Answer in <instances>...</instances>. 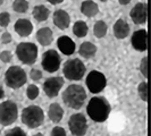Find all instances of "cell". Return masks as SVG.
<instances>
[{
    "label": "cell",
    "instance_id": "1",
    "mask_svg": "<svg viewBox=\"0 0 151 136\" xmlns=\"http://www.w3.org/2000/svg\"><path fill=\"white\" fill-rule=\"evenodd\" d=\"M86 112L91 119L97 122H102L109 117L110 105L102 97H94L89 101L86 107Z\"/></svg>",
    "mask_w": 151,
    "mask_h": 136
},
{
    "label": "cell",
    "instance_id": "2",
    "mask_svg": "<svg viewBox=\"0 0 151 136\" xmlns=\"http://www.w3.org/2000/svg\"><path fill=\"white\" fill-rule=\"evenodd\" d=\"M86 99V92L83 86L72 84L63 93V100L65 105L72 109H81Z\"/></svg>",
    "mask_w": 151,
    "mask_h": 136
},
{
    "label": "cell",
    "instance_id": "3",
    "mask_svg": "<svg viewBox=\"0 0 151 136\" xmlns=\"http://www.w3.org/2000/svg\"><path fill=\"white\" fill-rule=\"evenodd\" d=\"M22 121L29 128H37L45 121L43 110L38 106L26 107L22 112Z\"/></svg>",
    "mask_w": 151,
    "mask_h": 136
},
{
    "label": "cell",
    "instance_id": "4",
    "mask_svg": "<svg viewBox=\"0 0 151 136\" xmlns=\"http://www.w3.org/2000/svg\"><path fill=\"white\" fill-rule=\"evenodd\" d=\"M16 56L25 65H33L38 58V47L31 42H22L16 48Z\"/></svg>",
    "mask_w": 151,
    "mask_h": 136
},
{
    "label": "cell",
    "instance_id": "5",
    "mask_svg": "<svg viewBox=\"0 0 151 136\" xmlns=\"http://www.w3.org/2000/svg\"><path fill=\"white\" fill-rule=\"evenodd\" d=\"M26 73L19 66H12L5 74V82L10 89H19L26 83Z\"/></svg>",
    "mask_w": 151,
    "mask_h": 136
},
{
    "label": "cell",
    "instance_id": "6",
    "mask_svg": "<svg viewBox=\"0 0 151 136\" xmlns=\"http://www.w3.org/2000/svg\"><path fill=\"white\" fill-rule=\"evenodd\" d=\"M64 75L70 81H80L85 74V65L80 59L67 60L63 68Z\"/></svg>",
    "mask_w": 151,
    "mask_h": 136
},
{
    "label": "cell",
    "instance_id": "7",
    "mask_svg": "<svg viewBox=\"0 0 151 136\" xmlns=\"http://www.w3.org/2000/svg\"><path fill=\"white\" fill-rule=\"evenodd\" d=\"M18 116V108L15 102L7 100L0 105V124L4 126H9L15 122Z\"/></svg>",
    "mask_w": 151,
    "mask_h": 136
},
{
    "label": "cell",
    "instance_id": "8",
    "mask_svg": "<svg viewBox=\"0 0 151 136\" xmlns=\"http://www.w3.org/2000/svg\"><path fill=\"white\" fill-rule=\"evenodd\" d=\"M85 83L91 93L96 94V93H100L101 91H104V89L106 87L107 79L102 73L97 72V70H92L88 74Z\"/></svg>",
    "mask_w": 151,
    "mask_h": 136
},
{
    "label": "cell",
    "instance_id": "9",
    "mask_svg": "<svg viewBox=\"0 0 151 136\" xmlns=\"http://www.w3.org/2000/svg\"><path fill=\"white\" fill-rule=\"evenodd\" d=\"M68 127L74 136H84L88 130V121L82 113H74L70 116L68 121Z\"/></svg>",
    "mask_w": 151,
    "mask_h": 136
},
{
    "label": "cell",
    "instance_id": "10",
    "mask_svg": "<svg viewBox=\"0 0 151 136\" xmlns=\"http://www.w3.org/2000/svg\"><path fill=\"white\" fill-rule=\"evenodd\" d=\"M42 68L48 73H55L60 67V56L56 50H48L42 54Z\"/></svg>",
    "mask_w": 151,
    "mask_h": 136
},
{
    "label": "cell",
    "instance_id": "11",
    "mask_svg": "<svg viewBox=\"0 0 151 136\" xmlns=\"http://www.w3.org/2000/svg\"><path fill=\"white\" fill-rule=\"evenodd\" d=\"M64 85V78L60 76H55L48 78L43 84V91L49 98H55L60 92Z\"/></svg>",
    "mask_w": 151,
    "mask_h": 136
},
{
    "label": "cell",
    "instance_id": "12",
    "mask_svg": "<svg viewBox=\"0 0 151 136\" xmlns=\"http://www.w3.org/2000/svg\"><path fill=\"white\" fill-rule=\"evenodd\" d=\"M129 15H131L132 21L137 25L145 24L147 19H148V5L144 2L136 4L135 6L132 8Z\"/></svg>",
    "mask_w": 151,
    "mask_h": 136
},
{
    "label": "cell",
    "instance_id": "13",
    "mask_svg": "<svg viewBox=\"0 0 151 136\" xmlns=\"http://www.w3.org/2000/svg\"><path fill=\"white\" fill-rule=\"evenodd\" d=\"M132 45L136 51L143 52L148 49V33L145 30H137L133 33Z\"/></svg>",
    "mask_w": 151,
    "mask_h": 136
},
{
    "label": "cell",
    "instance_id": "14",
    "mask_svg": "<svg viewBox=\"0 0 151 136\" xmlns=\"http://www.w3.org/2000/svg\"><path fill=\"white\" fill-rule=\"evenodd\" d=\"M57 47L60 50V52L64 53L65 56H70V54H73V53L75 52L76 47L74 41L69 37H66V35L58 38V40H57Z\"/></svg>",
    "mask_w": 151,
    "mask_h": 136
},
{
    "label": "cell",
    "instance_id": "15",
    "mask_svg": "<svg viewBox=\"0 0 151 136\" xmlns=\"http://www.w3.org/2000/svg\"><path fill=\"white\" fill-rule=\"evenodd\" d=\"M69 23H70V17L67 11H65L64 9H57L53 13V24L58 29L66 30L69 26Z\"/></svg>",
    "mask_w": 151,
    "mask_h": 136
},
{
    "label": "cell",
    "instance_id": "16",
    "mask_svg": "<svg viewBox=\"0 0 151 136\" xmlns=\"http://www.w3.org/2000/svg\"><path fill=\"white\" fill-rule=\"evenodd\" d=\"M15 32L22 38H26L29 37L32 31H33V25L29 19H24V18H19L17 22L15 23L14 26Z\"/></svg>",
    "mask_w": 151,
    "mask_h": 136
},
{
    "label": "cell",
    "instance_id": "17",
    "mask_svg": "<svg viewBox=\"0 0 151 136\" xmlns=\"http://www.w3.org/2000/svg\"><path fill=\"white\" fill-rule=\"evenodd\" d=\"M114 35L117 39H125L129 34V26L126 21L118 19L113 27Z\"/></svg>",
    "mask_w": 151,
    "mask_h": 136
},
{
    "label": "cell",
    "instance_id": "18",
    "mask_svg": "<svg viewBox=\"0 0 151 136\" xmlns=\"http://www.w3.org/2000/svg\"><path fill=\"white\" fill-rule=\"evenodd\" d=\"M53 34L52 31L49 27H42L37 32V40L39 41V43L43 47L50 45L52 42Z\"/></svg>",
    "mask_w": 151,
    "mask_h": 136
},
{
    "label": "cell",
    "instance_id": "19",
    "mask_svg": "<svg viewBox=\"0 0 151 136\" xmlns=\"http://www.w3.org/2000/svg\"><path fill=\"white\" fill-rule=\"evenodd\" d=\"M48 116L52 122H59L64 117V109L59 103H51L48 108Z\"/></svg>",
    "mask_w": 151,
    "mask_h": 136
},
{
    "label": "cell",
    "instance_id": "20",
    "mask_svg": "<svg viewBox=\"0 0 151 136\" xmlns=\"http://www.w3.org/2000/svg\"><path fill=\"white\" fill-rule=\"evenodd\" d=\"M81 11H82L83 15L91 18V17H94L99 13V7L94 1L86 0L81 5Z\"/></svg>",
    "mask_w": 151,
    "mask_h": 136
},
{
    "label": "cell",
    "instance_id": "21",
    "mask_svg": "<svg viewBox=\"0 0 151 136\" xmlns=\"http://www.w3.org/2000/svg\"><path fill=\"white\" fill-rule=\"evenodd\" d=\"M78 52L84 58H91L97 52V47L93 43H91V42H83L82 44L80 45Z\"/></svg>",
    "mask_w": 151,
    "mask_h": 136
},
{
    "label": "cell",
    "instance_id": "22",
    "mask_svg": "<svg viewBox=\"0 0 151 136\" xmlns=\"http://www.w3.org/2000/svg\"><path fill=\"white\" fill-rule=\"evenodd\" d=\"M49 9L43 6V5H39L33 8V17L38 21V22H45L49 17Z\"/></svg>",
    "mask_w": 151,
    "mask_h": 136
},
{
    "label": "cell",
    "instance_id": "23",
    "mask_svg": "<svg viewBox=\"0 0 151 136\" xmlns=\"http://www.w3.org/2000/svg\"><path fill=\"white\" fill-rule=\"evenodd\" d=\"M88 25L84 21H77L73 26V33L77 38H84L88 34Z\"/></svg>",
    "mask_w": 151,
    "mask_h": 136
},
{
    "label": "cell",
    "instance_id": "24",
    "mask_svg": "<svg viewBox=\"0 0 151 136\" xmlns=\"http://www.w3.org/2000/svg\"><path fill=\"white\" fill-rule=\"evenodd\" d=\"M107 30H108V26L106 23L104 21H97L93 26V34L96 38L101 39L107 34Z\"/></svg>",
    "mask_w": 151,
    "mask_h": 136
},
{
    "label": "cell",
    "instance_id": "25",
    "mask_svg": "<svg viewBox=\"0 0 151 136\" xmlns=\"http://www.w3.org/2000/svg\"><path fill=\"white\" fill-rule=\"evenodd\" d=\"M13 9L16 13H25L29 9V1L27 0H15L13 2Z\"/></svg>",
    "mask_w": 151,
    "mask_h": 136
},
{
    "label": "cell",
    "instance_id": "26",
    "mask_svg": "<svg viewBox=\"0 0 151 136\" xmlns=\"http://www.w3.org/2000/svg\"><path fill=\"white\" fill-rule=\"evenodd\" d=\"M137 92H139L140 99L144 102H147L148 101V83L147 82H141L137 86Z\"/></svg>",
    "mask_w": 151,
    "mask_h": 136
},
{
    "label": "cell",
    "instance_id": "27",
    "mask_svg": "<svg viewBox=\"0 0 151 136\" xmlns=\"http://www.w3.org/2000/svg\"><path fill=\"white\" fill-rule=\"evenodd\" d=\"M39 93H40V90H39V87L37 85H33V84L29 85V87L26 90V95L30 100H35L38 98Z\"/></svg>",
    "mask_w": 151,
    "mask_h": 136
},
{
    "label": "cell",
    "instance_id": "28",
    "mask_svg": "<svg viewBox=\"0 0 151 136\" xmlns=\"http://www.w3.org/2000/svg\"><path fill=\"white\" fill-rule=\"evenodd\" d=\"M10 23V15L7 11L0 13V26L1 27H7Z\"/></svg>",
    "mask_w": 151,
    "mask_h": 136
},
{
    "label": "cell",
    "instance_id": "29",
    "mask_svg": "<svg viewBox=\"0 0 151 136\" xmlns=\"http://www.w3.org/2000/svg\"><path fill=\"white\" fill-rule=\"evenodd\" d=\"M5 136H26V133L21 127H14V128L9 129L5 134Z\"/></svg>",
    "mask_w": 151,
    "mask_h": 136
},
{
    "label": "cell",
    "instance_id": "30",
    "mask_svg": "<svg viewBox=\"0 0 151 136\" xmlns=\"http://www.w3.org/2000/svg\"><path fill=\"white\" fill-rule=\"evenodd\" d=\"M140 72L141 74L144 76V77H148V58L144 57L141 60V64H140Z\"/></svg>",
    "mask_w": 151,
    "mask_h": 136
},
{
    "label": "cell",
    "instance_id": "31",
    "mask_svg": "<svg viewBox=\"0 0 151 136\" xmlns=\"http://www.w3.org/2000/svg\"><path fill=\"white\" fill-rule=\"evenodd\" d=\"M0 59L2 62H10L12 59H13V54L10 51H8V50H5V51H2V52L0 53Z\"/></svg>",
    "mask_w": 151,
    "mask_h": 136
},
{
    "label": "cell",
    "instance_id": "32",
    "mask_svg": "<svg viewBox=\"0 0 151 136\" xmlns=\"http://www.w3.org/2000/svg\"><path fill=\"white\" fill-rule=\"evenodd\" d=\"M50 136H67L66 135V132L63 127H59V126H56L53 127L52 130H51V134Z\"/></svg>",
    "mask_w": 151,
    "mask_h": 136
},
{
    "label": "cell",
    "instance_id": "33",
    "mask_svg": "<svg viewBox=\"0 0 151 136\" xmlns=\"http://www.w3.org/2000/svg\"><path fill=\"white\" fill-rule=\"evenodd\" d=\"M30 77L33 79V81H40L41 77H42V72L39 70V69H32L30 72Z\"/></svg>",
    "mask_w": 151,
    "mask_h": 136
},
{
    "label": "cell",
    "instance_id": "34",
    "mask_svg": "<svg viewBox=\"0 0 151 136\" xmlns=\"http://www.w3.org/2000/svg\"><path fill=\"white\" fill-rule=\"evenodd\" d=\"M12 35H10V33H8V32H5L2 35H1V43L2 44H9L10 42H12Z\"/></svg>",
    "mask_w": 151,
    "mask_h": 136
},
{
    "label": "cell",
    "instance_id": "35",
    "mask_svg": "<svg viewBox=\"0 0 151 136\" xmlns=\"http://www.w3.org/2000/svg\"><path fill=\"white\" fill-rule=\"evenodd\" d=\"M49 4H51V5H58V4H60L63 2L64 0H47Z\"/></svg>",
    "mask_w": 151,
    "mask_h": 136
},
{
    "label": "cell",
    "instance_id": "36",
    "mask_svg": "<svg viewBox=\"0 0 151 136\" xmlns=\"http://www.w3.org/2000/svg\"><path fill=\"white\" fill-rule=\"evenodd\" d=\"M118 1H119L121 5H124V6L125 5H129V2H131V0H118Z\"/></svg>",
    "mask_w": 151,
    "mask_h": 136
},
{
    "label": "cell",
    "instance_id": "37",
    "mask_svg": "<svg viewBox=\"0 0 151 136\" xmlns=\"http://www.w3.org/2000/svg\"><path fill=\"white\" fill-rule=\"evenodd\" d=\"M4 94H5V93H4V90H2V87L0 86V100L4 98Z\"/></svg>",
    "mask_w": 151,
    "mask_h": 136
},
{
    "label": "cell",
    "instance_id": "38",
    "mask_svg": "<svg viewBox=\"0 0 151 136\" xmlns=\"http://www.w3.org/2000/svg\"><path fill=\"white\" fill-rule=\"evenodd\" d=\"M32 136H45V135L41 134V133H37V134H34V135H32Z\"/></svg>",
    "mask_w": 151,
    "mask_h": 136
},
{
    "label": "cell",
    "instance_id": "39",
    "mask_svg": "<svg viewBox=\"0 0 151 136\" xmlns=\"http://www.w3.org/2000/svg\"><path fill=\"white\" fill-rule=\"evenodd\" d=\"M2 4H4V0H0V7L2 6Z\"/></svg>",
    "mask_w": 151,
    "mask_h": 136
},
{
    "label": "cell",
    "instance_id": "40",
    "mask_svg": "<svg viewBox=\"0 0 151 136\" xmlns=\"http://www.w3.org/2000/svg\"><path fill=\"white\" fill-rule=\"evenodd\" d=\"M100 1H102V2H105V1H107V0H100Z\"/></svg>",
    "mask_w": 151,
    "mask_h": 136
}]
</instances>
